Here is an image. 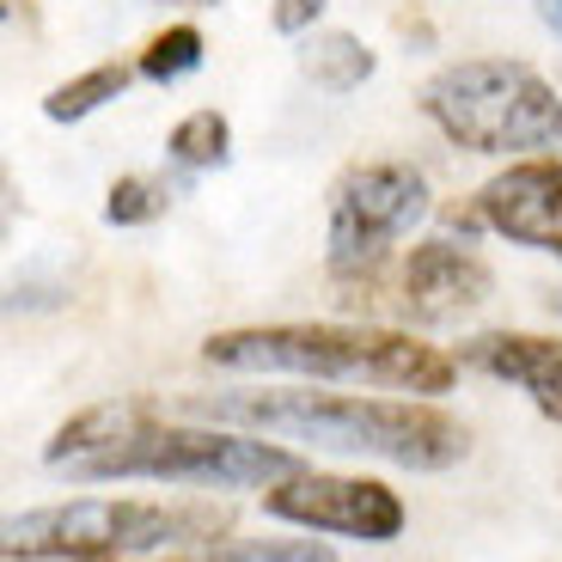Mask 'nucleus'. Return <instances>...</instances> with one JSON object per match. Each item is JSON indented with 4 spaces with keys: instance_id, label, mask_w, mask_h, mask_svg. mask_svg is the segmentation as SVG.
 Returning a JSON list of instances; mask_svg holds the SVG:
<instances>
[{
    "instance_id": "nucleus-8",
    "label": "nucleus",
    "mask_w": 562,
    "mask_h": 562,
    "mask_svg": "<svg viewBox=\"0 0 562 562\" xmlns=\"http://www.w3.org/2000/svg\"><path fill=\"white\" fill-rule=\"evenodd\" d=\"M477 214L507 245H526V251H544L562 263V159L538 154L507 166L502 178L477 190Z\"/></svg>"
},
{
    "instance_id": "nucleus-15",
    "label": "nucleus",
    "mask_w": 562,
    "mask_h": 562,
    "mask_svg": "<svg viewBox=\"0 0 562 562\" xmlns=\"http://www.w3.org/2000/svg\"><path fill=\"white\" fill-rule=\"evenodd\" d=\"M171 202V190L159 178H116L111 183V196H104V221L111 226H147L159 221Z\"/></svg>"
},
{
    "instance_id": "nucleus-12",
    "label": "nucleus",
    "mask_w": 562,
    "mask_h": 562,
    "mask_svg": "<svg viewBox=\"0 0 562 562\" xmlns=\"http://www.w3.org/2000/svg\"><path fill=\"white\" fill-rule=\"evenodd\" d=\"M135 74H140V68H123V61H104V68L74 74V80H61L56 92L43 99V116H49V123H80V116L104 111L111 99H123Z\"/></svg>"
},
{
    "instance_id": "nucleus-19",
    "label": "nucleus",
    "mask_w": 562,
    "mask_h": 562,
    "mask_svg": "<svg viewBox=\"0 0 562 562\" xmlns=\"http://www.w3.org/2000/svg\"><path fill=\"white\" fill-rule=\"evenodd\" d=\"M171 7H214V0H171Z\"/></svg>"
},
{
    "instance_id": "nucleus-14",
    "label": "nucleus",
    "mask_w": 562,
    "mask_h": 562,
    "mask_svg": "<svg viewBox=\"0 0 562 562\" xmlns=\"http://www.w3.org/2000/svg\"><path fill=\"white\" fill-rule=\"evenodd\" d=\"M140 80H154V86H171L183 80V74H196L202 68V31L196 25H166L147 49H140Z\"/></svg>"
},
{
    "instance_id": "nucleus-11",
    "label": "nucleus",
    "mask_w": 562,
    "mask_h": 562,
    "mask_svg": "<svg viewBox=\"0 0 562 562\" xmlns=\"http://www.w3.org/2000/svg\"><path fill=\"white\" fill-rule=\"evenodd\" d=\"M373 49L349 31H306V49H300V74H306L318 92H355L361 80H373Z\"/></svg>"
},
{
    "instance_id": "nucleus-7",
    "label": "nucleus",
    "mask_w": 562,
    "mask_h": 562,
    "mask_svg": "<svg viewBox=\"0 0 562 562\" xmlns=\"http://www.w3.org/2000/svg\"><path fill=\"white\" fill-rule=\"evenodd\" d=\"M269 520L306 526L330 538H361V544H392L404 532V502L397 490L373 477H330V471H300L263 495Z\"/></svg>"
},
{
    "instance_id": "nucleus-3",
    "label": "nucleus",
    "mask_w": 562,
    "mask_h": 562,
    "mask_svg": "<svg viewBox=\"0 0 562 562\" xmlns=\"http://www.w3.org/2000/svg\"><path fill=\"white\" fill-rule=\"evenodd\" d=\"M202 361L221 373H294V380L380 385L409 397H440L459 380L452 355L380 324H245V330H214L202 342Z\"/></svg>"
},
{
    "instance_id": "nucleus-17",
    "label": "nucleus",
    "mask_w": 562,
    "mask_h": 562,
    "mask_svg": "<svg viewBox=\"0 0 562 562\" xmlns=\"http://www.w3.org/2000/svg\"><path fill=\"white\" fill-rule=\"evenodd\" d=\"M318 13H324V0H276V31H288V37H306Z\"/></svg>"
},
{
    "instance_id": "nucleus-9",
    "label": "nucleus",
    "mask_w": 562,
    "mask_h": 562,
    "mask_svg": "<svg viewBox=\"0 0 562 562\" xmlns=\"http://www.w3.org/2000/svg\"><path fill=\"white\" fill-rule=\"evenodd\" d=\"M495 294V276L471 245L422 239L397 269V312L409 324H452Z\"/></svg>"
},
{
    "instance_id": "nucleus-1",
    "label": "nucleus",
    "mask_w": 562,
    "mask_h": 562,
    "mask_svg": "<svg viewBox=\"0 0 562 562\" xmlns=\"http://www.w3.org/2000/svg\"><path fill=\"white\" fill-rule=\"evenodd\" d=\"M43 464L68 483H196V490H276L300 477V452L269 447V440L233 435V428H178L159 422L154 404L123 397V404L80 409L56 440L43 447Z\"/></svg>"
},
{
    "instance_id": "nucleus-13",
    "label": "nucleus",
    "mask_w": 562,
    "mask_h": 562,
    "mask_svg": "<svg viewBox=\"0 0 562 562\" xmlns=\"http://www.w3.org/2000/svg\"><path fill=\"white\" fill-rule=\"evenodd\" d=\"M166 154H171V166H183V171L226 166V154H233V123H226L221 111H190L178 128H171Z\"/></svg>"
},
{
    "instance_id": "nucleus-2",
    "label": "nucleus",
    "mask_w": 562,
    "mask_h": 562,
    "mask_svg": "<svg viewBox=\"0 0 562 562\" xmlns=\"http://www.w3.org/2000/svg\"><path fill=\"white\" fill-rule=\"evenodd\" d=\"M183 416L257 428L281 440H312L330 452H361L404 471H452L471 452V435L435 404H392V397H324V392H196Z\"/></svg>"
},
{
    "instance_id": "nucleus-5",
    "label": "nucleus",
    "mask_w": 562,
    "mask_h": 562,
    "mask_svg": "<svg viewBox=\"0 0 562 562\" xmlns=\"http://www.w3.org/2000/svg\"><path fill=\"white\" fill-rule=\"evenodd\" d=\"M226 532L221 507H166V502H86L31 507L7 520V562H116L154 557L166 544H214Z\"/></svg>"
},
{
    "instance_id": "nucleus-10",
    "label": "nucleus",
    "mask_w": 562,
    "mask_h": 562,
    "mask_svg": "<svg viewBox=\"0 0 562 562\" xmlns=\"http://www.w3.org/2000/svg\"><path fill=\"white\" fill-rule=\"evenodd\" d=\"M464 367H477L490 380H507L526 392L550 422H562V342L557 337H526V330H483L459 349Z\"/></svg>"
},
{
    "instance_id": "nucleus-6",
    "label": "nucleus",
    "mask_w": 562,
    "mask_h": 562,
    "mask_svg": "<svg viewBox=\"0 0 562 562\" xmlns=\"http://www.w3.org/2000/svg\"><path fill=\"white\" fill-rule=\"evenodd\" d=\"M428 214V178L404 159H373L337 178L330 190V276L373 281L392 245Z\"/></svg>"
},
{
    "instance_id": "nucleus-16",
    "label": "nucleus",
    "mask_w": 562,
    "mask_h": 562,
    "mask_svg": "<svg viewBox=\"0 0 562 562\" xmlns=\"http://www.w3.org/2000/svg\"><path fill=\"white\" fill-rule=\"evenodd\" d=\"M171 562H337L324 544H312V538H288V544H209L196 550V557H171Z\"/></svg>"
},
{
    "instance_id": "nucleus-4",
    "label": "nucleus",
    "mask_w": 562,
    "mask_h": 562,
    "mask_svg": "<svg viewBox=\"0 0 562 562\" xmlns=\"http://www.w3.org/2000/svg\"><path fill=\"white\" fill-rule=\"evenodd\" d=\"M422 111L452 147L471 154H562V99L526 61H452L422 86Z\"/></svg>"
},
{
    "instance_id": "nucleus-18",
    "label": "nucleus",
    "mask_w": 562,
    "mask_h": 562,
    "mask_svg": "<svg viewBox=\"0 0 562 562\" xmlns=\"http://www.w3.org/2000/svg\"><path fill=\"white\" fill-rule=\"evenodd\" d=\"M538 19H544V25L562 37V0H538Z\"/></svg>"
}]
</instances>
